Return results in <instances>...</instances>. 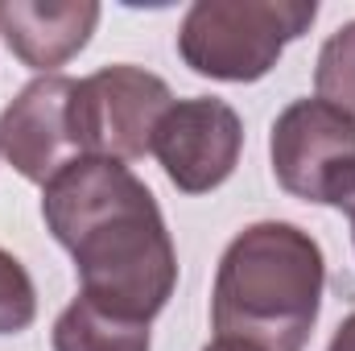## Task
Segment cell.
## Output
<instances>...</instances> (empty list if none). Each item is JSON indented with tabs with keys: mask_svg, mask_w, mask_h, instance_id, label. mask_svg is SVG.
Returning a JSON list of instances; mask_svg holds the SVG:
<instances>
[{
	"mask_svg": "<svg viewBox=\"0 0 355 351\" xmlns=\"http://www.w3.org/2000/svg\"><path fill=\"white\" fill-rule=\"evenodd\" d=\"M314 17V0H194L178 25V58L202 79L257 83Z\"/></svg>",
	"mask_w": 355,
	"mask_h": 351,
	"instance_id": "cell-3",
	"label": "cell"
},
{
	"mask_svg": "<svg viewBox=\"0 0 355 351\" xmlns=\"http://www.w3.org/2000/svg\"><path fill=\"white\" fill-rule=\"evenodd\" d=\"M327 289L318 240L285 219L244 228L219 257L211 289L215 339L252 351H306Z\"/></svg>",
	"mask_w": 355,
	"mask_h": 351,
	"instance_id": "cell-2",
	"label": "cell"
},
{
	"mask_svg": "<svg viewBox=\"0 0 355 351\" xmlns=\"http://www.w3.org/2000/svg\"><path fill=\"white\" fill-rule=\"evenodd\" d=\"M95 25V0H0V33L12 58L37 75L67 67L91 42Z\"/></svg>",
	"mask_w": 355,
	"mask_h": 351,
	"instance_id": "cell-8",
	"label": "cell"
},
{
	"mask_svg": "<svg viewBox=\"0 0 355 351\" xmlns=\"http://www.w3.org/2000/svg\"><path fill=\"white\" fill-rule=\"evenodd\" d=\"M170 108L174 91L162 75L128 62L99 67L75 83L71 132L83 157L141 162L145 153H153V132Z\"/></svg>",
	"mask_w": 355,
	"mask_h": 351,
	"instance_id": "cell-4",
	"label": "cell"
},
{
	"mask_svg": "<svg viewBox=\"0 0 355 351\" xmlns=\"http://www.w3.org/2000/svg\"><path fill=\"white\" fill-rule=\"evenodd\" d=\"M42 219L71 252L79 293L153 323L178 289V252L153 190L124 162L75 157L42 186Z\"/></svg>",
	"mask_w": 355,
	"mask_h": 351,
	"instance_id": "cell-1",
	"label": "cell"
},
{
	"mask_svg": "<svg viewBox=\"0 0 355 351\" xmlns=\"http://www.w3.org/2000/svg\"><path fill=\"white\" fill-rule=\"evenodd\" d=\"M314 91L318 99H327L331 108L347 112L355 120V21L339 25L322 42L318 67H314Z\"/></svg>",
	"mask_w": 355,
	"mask_h": 351,
	"instance_id": "cell-10",
	"label": "cell"
},
{
	"mask_svg": "<svg viewBox=\"0 0 355 351\" xmlns=\"http://www.w3.org/2000/svg\"><path fill=\"white\" fill-rule=\"evenodd\" d=\"M244 153V120L227 99H174L153 132V157L182 194H211L236 174Z\"/></svg>",
	"mask_w": 355,
	"mask_h": 351,
	"instance_id": "cell-6",
	"label": "cell"
},
{
	"mask_svg": "<svg viewBox=\"0 0 355 351\" xmlns=\"http://www.w3.org/2000/svg\"><path fill=\"white\" fill-rule=\"evenodd\" d=\"M75 83L79 79L67 75H37L0 112V153L25 182L46 186L58 170L83 157L71 132Z\"/></svg>",
	"mask_w": 355,
	"mask_h": 351,
	"instance_id": "cell-7",
	"label": "cell"
},
{
	"mask_svg": "<svg viewBox=\"0 0 355 351\" xmlns=\"http://www.w3.org/2000/svg\"><path fill=\"white\" fill-rule=\"evenodd\" d=\"M54 351H149V323L120 318L91 298H75L54 318Z\"/></svg>",
	"mask_w": 355,
	"mask_h": 351,
	"instance_id": "cell-9",
	"label": "cell"
},
{
	"mask_svg": "<svg viewBox=\"0 0 355 351\" xmlns=\"http://www.w3.org/2000/svg\"><path fill=\"white\" fill-rule=\"evenodd\" d=\"M277 186L302 203L339 207L355 182V120L327 99H293L268 137Z\"/></svg>",
	"mask_w": 355,
	"mask_h": 351,
	"instance_id": "cell-5",
	"label": "cell"
},
{
	"mask_svg": "<svg viewBox=\"0 0 355 351\" xmlns=\"http://www.w3.org/2000/svg\"><path fill=\"white\" fill-rule=\"evenodd\" d=\"M37 318V289L29 268L0 248V335H17Z\"/></svg>",
	"mask_w": 355,
	"mask_h": 351,
	"instance_id": "cell-11",
	"label": "cell"
},
{
	"mask_svg": "<svg viewBox=\"0 0 355 351\" xmlns=\"http://www.w3.org/2000/svg\"><path fill=\"white\" fill-rule=\"evenodd\" d=\"M202 351H252V348H240V343H223V339H215V343H207Z\"/></svg>",
	"mask_w": 355,
	"mask_h": 351,
	"instance_id": "cell-14",
	"label": "cell"
},
{
	"mask_svg": "<svg viewBox=\"0 0 355 351\" xmlns=\"http://www.w3.org/2000/svg\"><path fill=\"white\" fill-rule=\"evenodd\" d=\"M343 211H347V219H352V244H355V182H352V190H347V198L339 203Z\"/></svg>",
	"mask_w": 355,
	"mask_h": 351,
	"instance_id": "cell-13",
	"label": "cell"
},
{
	"mask_svg": "<svg viewBox=\"0 0 355 351\" xmlns=\"http://www.w3.org/2000/svg\"><path fill=\"white\" fill-rule=\"evenodd\" d=\"M327 351H355V310L343 318V323H339V331L331 335Z\"/></svg>",
	"mask_w": 355,
	"mask_h": 351,
	"instance_id": "cell-12",
	"label": "cell"
}]
</instances>
